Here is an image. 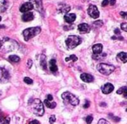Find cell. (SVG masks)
<instances>
[{
    "instance_id": "obj_5",
    "label": "cell",
    "mask_w": 127,
    "mask_h": 124,
    "mask_svg": "<svg viewBox=\"0 0 127 124\" xmlns=\"http://www.w3.org/2000/svg\"><path fill=\"white\" fill-rule=\"evenodd\" d=\"M65 43L69 49H74L82 43V39L77 36H70L67 38Z\"/></svg>"
},
{
    "instance_id": "obj_11",
    "label": "cell",
    "mask_w": 127,
    "mask_h": 124,
    "mask_svg": "<svg viewBox=\"0 0 127 124\" xmlns=\"http://www.w3.org/2000/svg\"><path fill=\"white\" fill-rule=\"evenodd\" d=\"M77 28H78V30L81 33H89L90 30H91V27L87 24H80Z\"/></svg>"
},
{
    "instance_id": "obj_35",
    "label": "cell",
    "mask_w": 127,
    "mask_h": 124,
    "mask_svg": "<svg viewBox=\"0 0 127 124\" xmlns=\"http://www.w3.org/2000/svg\"><path fill=\"white\" fill-rule=\"evenodd\" d=\"M114 33H115L116 36H120V30H119V29H116L114 30Z\"/></svg>"
},
{
    "instance_id": "obj_19",
    "label": "cell",
    "mask_w": 127,
    "mask_h": 124,
    "mask_svg": "<svg viewBox=\"0 0 127 124\" xmlns=\"http://www.w3.org/2000/svg\"><path fill=\"white\" fill-rule=\"evenodd\" d=\"M44 103L46 105V107H48V108H56V106H57V103H54V102H52V101L44 100Z\"/></svg>"
},
{
    "instance_id": "obj_22",
    "label": "cell",
    "mask_w": 127,
    "mask_h": 124,
    "mask_svg": "<svg viewBox=\"0 0 127 124\" xmlns=\"http://www.w3.org/2000/svg\"><path fill=\"white\" fill-rule=\"evenodd\" d=\"M10 123V118L5 116H0V124H9Z\"/></svg>"
},
{
    "instance_id": "obj_6",
    "label": "cell",
    "mask_w": 127,
    "mask_h": 124,
    "mask_svg": "<svg viewBox=\"0 0 127 124\" xmlns=\"http://www.w3.org/2000/svg\"><path fill=\"white\" fill-rule=\"evenodd\" d=\"M88 14L92 18H98V17H99V11L97 10V6L93 5V4H91L89 6V8H88Z\"/></svg>"
},
{
    "instance_id": "obj_16",
    "label": "cell",
    "mask_w": 127,
    "mask_h": 124,
    "mask_svg": "<svg viewBox=\"0 0 127 124\" xmlns=\"http://www.w3.org/2000/svg\"><path fill=\"white\" fill-rule=\"evenodd\" d=\"M30 3L33 5V7H35L38 10H39L41 8L42 4H43L42 0H30Z\"/></svg>"
},
{
    "instance_id": "obj_14",
    "label": "cell",
    "mask_w": 127,
    "mask_h": 124,
    "mask_svg": "<svg viewBox=\"0 0 127 124\" xmlns=\"http://www.w3.org/2000/svg\"><path fill=\"white\" fill-rule=\"evenodd\" d=\"M75 19H76V15L74 13H68L64 16V21L66 23H69V24L73 23L75 21Z\"/></svg>"
},
{
    "instance_id": "obj_32",
    "label": "cell",
    "mask_w": 127,
    "mask_h": 124,
    "mask_svg": "<svg viewBox=\"0 0 127 124\" xmlns=\"http://www.w3.org/2000/svg\"><path fill=\"white\" fill-rule=\"evenodd\" d=\"M109 4V0H104L102 2V6H106Z\"/></svg>"
},
{
    "instance_id": "obj_44",
    "label": "cell",
    "mask_w": 127,
    "mask_h": 124,
    "mask_svg": "<svg viewBox=\"0 0 127 124\" xmlns=\"http://www.w3.org/2000/svg\"><path fill=\"white\" fill-rule=\"evenodd\" d=\"M0 28H4V25H0Z\"/></svg>"
},
{
    "instance_id": "obj_31",
    "label": "cell",
    "mask_w": 127,
    "mask_h": 124,
    "mask_svg": "<svg viewBox=\"0 0 127 124\" xmlns=\"http://www.w3.org/2000/svg\"><path fill=\"white\" fill-rule=\"evenodd\" d=\"M94 25H98V26H102L103 25V22L102 21H96L94 22Z\"/></svg>"
},
{
    "instance_id": "obj_15",
    "label": "cell",
    "mask_w": 127,
    "mask_h": 124,
    "mask_svg": "<svg viewBox=\"0 0 127 124\" xmlns=\"http://www.w3.org/2000/svg\"><path fill=\"white\" fill-rule=\"evenodd\" d=\"M117 59L124 63H127V52H120V53H118L117 56Z\"/></svg>"
},
{
    "instance_id": "obj_30",
    "label": "cell",
    "mask_w": 127,
    "mask_h": 124,
    "mask_svg": "<svg viewBox=\"0 0 127 124\" xmlns=\"http://www.w3.org/2000/svg\"><path fill=\"white\" fill-rule=\"evenodd\" d=\"M98 124H109V122L107 121H105V119H100L99 122H98Z\"/></svg>"
},
{
    "instance_id": "obj_21",
    "label": "cell",
    "mask_w": 127,
    "mask_h": 124,
    "mask_svg": "<svg viewBox=\"0 0 127 124\" xmlns=\"http://www.w3.org/2000/svg\"><path fill=\"white\" fill-rule=\"evenodd\" d=\"M40 64H41L42 68L44 69H47V65H46V61H45V56L42 55L41 56V59H40Z\"/></svg>"
},
{
    "instance_id": "obj_40",
    "label": "cell",
    "mask_w": 127,
    "mask_h": 124,
    "mask_svg": "<svg viewBox=\"0 0 127 124\" xmlns=\"http://www.w3.org/2000/svg\"><path fill=\"white\" fill-rule=\"evenodd\" d=\"M112 119H113L115 122H119V121H120V118H118V117H116V116H113V117H112Z\"/></svg>"
},
{
    "instance_id": "obj_39",
    "label": "cell",
    "mask_w": 127,
    "mask_h": 124,
    "mask_svg": "<svg viewBox=\"0 0 127 124\" xmlns=\"http://www.w3.org/2000/svg\"><path fill=\"white\" fill-rule=\"evenodd\" d=\"M109 4H111V5H114V4H116V1L115 0H109Z\"/></svg>"
},
{
    "instance_id": "obj_12",
    "label": "cell",
    "mask_w": 127,
    "mask_h": 124,
    "mask_svg": "<svg viewBox=\"0 0 127 124\" xmlns=\"http://www.w3.org/2000/svg\"><path fill=\"white\" fill-rule=\"evenodd\" d=\"M102 50H103V45L101 43H97V44L92 46L93 55H97V54L102 53Z\"/></svg>"
},
{
    "instance_id": "obj_9",
    "label": "cell",
    "mask_w": 127,
    "mask_h": 124,
    "mask_svg": "<svg viewBox=\"0 0 127 124\" xmlns=\"http://www.w3.org/2000/svg\"><path fill=\"white\" fill-rule=\"evenodd\" d=\"M114 89V86L111 83H106L102 87V92L105 95L111 94Z\"/></svg>"
},
{
    "instance_id": "obj_17",
    "label": "cell",
    "mask_w": 127,
    "mask_h": 124,
    "mask_svg": "<svg viewBox=\"0 0 127 124\" xmlns=\"http://www.w3.org/2000/svg\"><path fill=\"white\" fill-rule=\"evenodd\" d=\"M50 70L52 71V73H55L58 71V66H57L55 59H52L50 61Z\"/></svg>"
},
{
    "instance_id": "obj_13",
    "label": "cell",
    "mask_w": 127,
    "mask_h": 124,
    "mask_svg": "<svg viewBox=\"0 0 127 124\" xmlns=\"http://www.w3.org/2000/svg\"><path fill=\"white\" fill-rule=\"evenodd\" d=\"M34 19V15L32 12H25L22 16V20L24 22H29Z\"/></svg>"
},
{
    "instance_id": "obj_8",
    "label": "cell",
    "mask_w": 127,
    "mask_h": 124,
    "mask_svg": "<svg viewBox=\"0 0 127 124\" xmlns=\"http://www.w3.org/2000/svg\"><path fill=\"white\" fill-rule=\"evenodd\" d=\"M33 8H34L33 5H32V4H31L30 2H27V3H24V4H23L22 5L20 6L19 10L21 12H24V13H25V12H28L29 10H32Z\"/></svg>"
},
{
    "instance_id": "obj_36",
    "label": "cell",
    "mask_w": 127,
    "mask_h": 124,
    "mask_svg": "<svg viewBox=\"0 0 127 124\" xmlns=\"http://www.w3.org/2000/svg\"><path fill=\"white\" fill-rule=\"evenodd\" d=\"M27 65L29 66V68H31L32 67V61L31 59H29L28 60V62H27Z\"/></svg>"
},
{
    "instance_id": "obj_24",
    "label": "cell",
    "mask_w": 127,
    "mask_h": 124,
    "mask_svg": "<svg viewBox=\"0 0 127 124\" xmlns=\"http://www.w3.org/2000/svg\"><path fill=\"white\" fill-rule=\"evenodd\" d=\"M70 60L72 62H77V57H76L75 55H71V57H66L65 58V61L66 62H69Z\"/></svg>"
},
{
    "instance_id": "obj_34",
    "label": "cell",
    "mask_w": 127,
    "mask_h": 124,
    "mask_svg": "<svg viewBox=\"0 0 127 124\" xmlns=\"http://www.w3.org/2000/svg\"><path fill=\"white\" fill-rule=\"evenodd\" d=\"M89 107H90V102L87 100V101H86L85 104L84 105V108H89Z\"/></svg>"
},
{
    "instance_id": "obj_10",
    "label": "cell",
    "mask_w": 127,
    "mask_h": 124,
    "mask_svg": "<svg viewBox=\"0 0 127 124\" xmlns=\"http://www.w3.org/2000/svg\"><path fill=\"white\" fill-rule=\"evenodd\" d=\"M80 78H81V80H83L84 82H85V83H91V82L94 81V77L91 75H90V74H87V73H83V74H81Z\"/></svg>"
},
{
    "instance_id": "obj_27",
    "label": "cell",
    "mask_w": 127,
    "mask_h": 124,
    "mask_svg": "<svg viewBox=\"0 0 127 124\" xmlns=\"http://www.w3.org/2000/svg\"><path fill=\"white\" fill-rule=\"evenodd\" d=\"M24 82L25 83H27V84H32V83H33V81H32L31 78H29V77H25V78L24 79Z\"/></svg>"
},
{
    "instance_id": "obj_1",
    "label": "cell",
    "mask_w": 127,
    "mask_h": 124,
    "mask_svg": "<svg viewBox=\"0 0 127 124\" xmlns=\"http://www.w3.org/2000/svg\"><path fill=\"white\" fill-rule=\"evenodd\" d=\"M29 104L32 106V110L35 114L38 116H41L44 114V104L39 99H31L29 101Z\"/></svg>"
},
{
    "instance_id": "obj_2",
    "label": "cell",
    "mask_w": 127,
    "mask_h": 124,
    "mask_svg": "<svg viewBox=\"0 0 127 124\" xmlns=\"http://www.w3.org/2000/svg\"><path fill=\"white\" fill-rule=\"evenodd\" d=\"M41 31V28L40 27H32L26 29L23 31V36L25 41H29L30 39H32V38H34L35 36L38 35Z\"/></svg>"
},
{
    "instance_id": "obj_46",
    "label": "cell",
    "mask_w": 127,
    "mask_h": 124,
    "mask_svg": "<svg viewBox=\"0 0 127 124\" xmlns=\"http://www.w3.org/2000/svg\"><path fill=\"white\" fill-rule=\"evenodd\" d=\"M126 112H127V108H126Z\"/></svg>"
},
{
    "instance_id": "obj_23",
    "label": "cell",
    "mask_w": 127,
    "mask_h": 124,
    "mask_svg": "<svg viewBox=\"0 0 127 124\" xmlns=\"http://www.w3.org/2000/svg\"><path fill=\"white\" fill-rule=\"evenodd\" d=\"M106 57V54L105 53H100V54H97V55H93L92 56V58L95 60H99V59H103Z\"/></svg>"
},
{
    "instance_id": "obj_41",
    "label": "cell",
    "mask_w": 127,
    "mask_h": 124,
    "mask_svg": "<svg viewBox=\"0 0 127 124\" xmlns=\"http://www.w3.org/2000/svg\"><path fill=\"white\" fill-rule=\"evenodd\" d=\"M123 95H124V97H125V98H127V90L125 91V92L123 93Z\"/></svg>"
},
{
    "instance_id": "obj_20",
    "label": "cell",
    "mask_w": 127,
    "mask_h": 124,
    "mask_svg": "<svg viewBox=\"0 0 127 124\" xmlns=\"http://www.w3.org/2000/svg\"><path fill=\"white\" fill-rule=\"evenodd\" d=\"M9 61L11 62V63H19V61H20V57H18V56H16V55H11L9 57Z\"/></svg>"
},
{
    "instance_id": "obj_26",
    "label": "cell",
    "mask_w": 127,
    "mask_h": 124,
    "mask_svg": "<svg viewBox=\"0 0 127 124\" xmlns=\"http://www.w3.org/2000/svg\"><path fill=\"white\" fill-rule=\"evenodd\" d=\"M92 121H93V117H92V115H88L85 118V122H86V123H88V124L91 123Z\"/></svg>"
},
{
    "instance_id": "obj_29",
    "label": "cell",
    "mask_w": 127,
    "mask_h": 124,
    "mask_svg": "<svg viewBox=\"0 0 127 124\" xmlns=\"http://www.w3.org/2000/svg\"><path fill=\"white\" fill-rule=\"evenodd\" d=\"M55 121H56V117H55V115H52L50 117V119H49V122H50V123L51 124H52V123H54L55 122Z\"/></svg>"
},
{
    "instance_id": "obj_42",
    "label": "cell",
    "mask_w": 127,
    "mask_h": 124,
    "mask_svg": "<svg viewBox=\"0 0 127 124\" xmlns=\"http://www.w3.org/2000/svg\"><path fill=\"white\" fill-rule=\"evenodd\" d=\"M3 43H4V41H3V40H0V49H1V47H2Z\"/></svg>"
},
{
    "instance_id": "obj_28",
    "label": "cell",
    "mask_w": 127,
    "mask_h": 124,
    "mask_svg": "<svg viewBox=\"0 0 127 124\" xmlns=\"http://www.w3.org/2000/svg\"><path fill=\"white\" fill-rule=\"evenodd\" d=\"M120 27H121V29L123 30H125V31H127V24H126V23H122Z\"/></svg>"
},
{
    "instance_id": "obj_3",
    "label": "cell",
    "mask_w": 127,
    "mask_h": 124,
    "mask_svg": "<svg viewBox=\"0 0 127 124\" xmlns=\"http://www.w3.org/2000/svg\"><path fill=\"white\" fill-rule=\"evenodd\" d=\"M97 70L99 71L101 74L105 76L111 75V73L114 71V69H115V67L113 65L107 64V63H99V64H97Z\"/></svg>"
},
{
    "instance_id": "obj_25",
    "label": "cell",
    "mask_w": 127,
    "mask_h": 124,
    "mask_svg": "<svg viewBox=\"0 0 127 124\" xmlns=\"http://www.w3.org/2000/svg\"><path fill=\"white\" fill-rule=\"evenodd\" d=\"M126 90H127V87H122V88H120V89L117 91V94L123 95V93L125 92V91H126Z\"/></svg>"
},
{
    "instance_id": "obj_37",
    "label": "cell",
    "mask_w": 127,
    "mask_h": 124,
    "mask_svg": "<svg viewBox=\"0 0 127 124\" xmlns=\"http://www.w3.org/2000/svg\"><path fill=\"white\" fill-rule=\"evenodd\" d=\"M30 124H40V123H39V122H38V121L33 120V121H32V122H30Z\"/></svg>"
},
{
    "instance_id": "obj_43",
    "label": "cell",
    "mask_w": 127,
    "mask_h": 124,
    "mask_svg": "<svg viewBox=\"0 0 127 124\" xmlns=\"http://www.w3.org/2000/svg\"><path fill=\"white\" fill-rule=\"evenodd\" d=\"M100 106H102V107H105V106H106V103H100Z\"/></svg>"
},
{
    "instance_id": "obj_18",
    "label": "cell",
    "mask_w": 127,
    "mask_h": 124,
    "mask_svg": "<svg viewBox=\"0 0 127 124\" xmlns=\"http://www.w3.org/2000/svg\"><path fill=\"white\" fill-rule=\"evenodd\" d=\"M8 7L7 0H0V10L2 12L5 11V10Z\"/></svg>"
},
{
    "instance_id": "obj_45",
    "label": "cell",
    "mask_w": 127,
    "mask_h": 124,
    "mask_svg": "<svg viewBox=\"0 0 127 124\" xmlns=\"http://www.w3.org/2000/svg\"><path fill=\"white\" fill-rule=\"evenodd\" d=\"M1 20H2V18H1V17H0V21H1Z\"/></svg>"
},
{
    "instance_id": "obj_4",
    "label": "cell",
    "mask_w": 127,
    "mask_h": 124,
    "mask_svg": "<svg viewBox=\"0 0 127 124\" xmlns=\"http://www.w3.org/2000/svg\"><path fill=\"white\" fill-rule=\"evenodd\" d=\"M62 98L64 101H65L70 104L73 105V106H77L79 104V99L77 98L76 95L70 92H64L62 94Z\"/></svg>"
},
{
    "instance_id": "obj_33",
    "label": "cell",
    "mask_w": 127,
    "mask_h": 124,
    "mask_svg": "<svg viewBox=\"0 0 127 124\" xmlns=\"http://www.w3.org/2000/svg\"><path fill=\"white\" fill-rule=\"evenodd\" d=\"M120 16H121L122 18H126L127 17V12H125V11L120 12Z\"/></svg>"
},
{
    "instance_id": "obj_38",
    "label": "cell",
    "mask_w": 127,
    "mask_h": 124,
    "mask_svg": "<svg viewBox=\"0 0 127 124\" xmlns=\"http://www.w3.org/2000/svg\"><path fill=\"white\" fill-rule=\"evenodd\" d=\"M52 99H53V97H52V95H47V99H46V100H48V101H52Z\"/></svg>"
},
{
    "instance_id": "obj_7",
    "label": "cell",
    "mask_w": 127,
    "mask_h": 124,
    "mask_svg": "<svg viewBox=\"0 0 127 124\" xmlns=\"http://www.w3.org/2000/svg\"><path fill=\"white\" fill-rule=\"evenodd\" d=\"M10 79V73L4 68H0V82L6 83Z\"/></svg>"
}]
</instances>
